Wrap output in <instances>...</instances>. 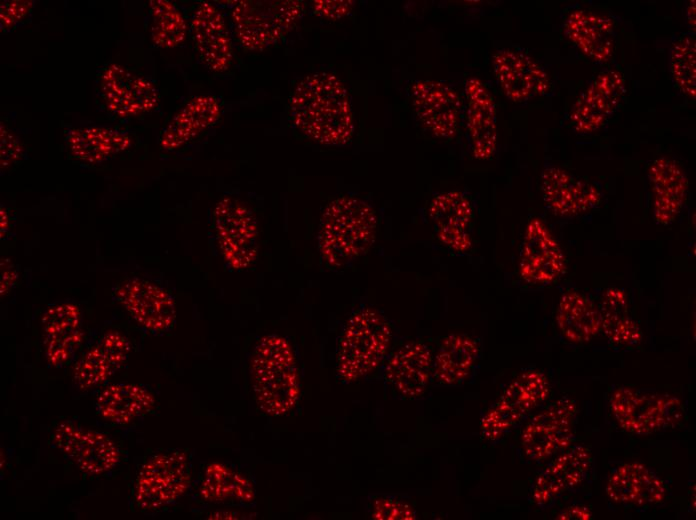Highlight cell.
I'll use <instances>...</instances> for the list:
<instances>
[{
	"label": "cell",
	"mask_w": 696,
	"mask_h": 520,
	"mask_svg": "<svg viewBox=\"0 0 696 520\" xmlns=\"http://www.w3.org/2000/svg\"><path fill=\"white\" fill-rule=\"evenodd\" d=\"M190 32L201 62L214 73L228 71L234 60L231 31L222 12L212 3L196 5Z\"/></svg>",
	"instance_id": "20"
},
{
	"label": "cell",
	"mask_w": 696,
	"mask_h": 520,
	"mask_svg": "<svg viewBox=\"0 0 696 520\" xmlns=\"http://www.w3.org/2000/svg\"><path fill=\"white\" fill-rule=\"evenodd\" d=\"M518 271L524 282L536 286L549 285L566 271L560 244L540 218H531L525 228Z\"/></svg>",
	"instance_id": "17"
},
{
	"label": "cell",
	"mask_w": 696,
	"mask_h": 520,
	"mask_svg": "<svg viewBox=\"0 0 696 520\" xmlns=\"http://www.w3.org/2000/svg\"><path fill=\"white\" fill-rule=\"evenodd\" d=\"M610 409L623 430L637 435L672 427L684 416L677 397L631 387H620L612 393Z\"/></svg>",
	"instance_id": "9"
},
{
	"label": "cell",
	"mask_w": 696,
	"mask_h": 520,
	"mask_svg": "<svg viewBox=\"0 0 696 520\" xmlns=\"http://www.w3.org/2000/svg\"><path fill=\"white\" fill-rule=\"evenodd\" d=\"M191 485V461L180 450L159 452L140 468L134 489L137 506L158 510L179 500Z\"/></svg>",
	"instance_id": "8"
},
{
	"label": "cell",
	"mask_w": 696,
	"mask_h": 520,
	"mask_svg": "<svg viewBox=\"0 0 696 520\" xmlns=\"http://www.w3.org/2000/svg\"><path fill=\"white\" fill-rule=\"evenodd\" d=\"M369 515L378 520H414L417 513L411 502L402 495L375 494L369 500Z\"/></svg>",
	"instance_id": "38"
},
{
	"label": "cell",
	"mask_w": 696,
	"mask_h": 520,
	"mask_svg": "<svg viewBox=\"0 0 696 520\" xmlns=\"http://www.w3.org/2000/svg\"><path fill=\"white\" fill-rule=\"evenodd\" d=\"M149 10L152 43L164 49L181 45L188 31L187 21L181 9L167 0H151Z\"/></svg>",
	"instance_id": "35"
},
{
	"label": "cell",
	"mask_w": 696,
	"mask_h": 520,
	"mask_svg": "<svg viewBox=\"0 0 696 520\" xmlns=\"http://www.w3.org/2000/svg\"><path fill=\"white\" fill-rule=\"evenodd\" d=\"M394 327L377 308L362 304L346 320L336 348L335 371L343 384L379 370L392 350Z\"/></svg>",
	"instance_id": "4"
},
{
	"label": "cell",
	"mask_w": 696,
	"mask_h": 520,
	"mask_svg": "<svg viewBox=\"0 0 696 520\" xmlns=\"http://www.w3.org/2000/svg\"><path fill=\"white\" fill-rule=\"evenodd\" d=\"M540 190L546 207L561 217L586 214L596 208L602 198L595 184L553 163L545 164L542 169Z\"/></svg>",
	"instance_id": "19"
},
{
	"label": "cell",
	"mask_w": 696,
	"mask_h": 520,
	"mask_svg": "<svg viewBox=\"0 0 696 520\" xmlns=\"http://www.w3.org/2000/svg\"><path fill=\"white\" fill-rule=\"evenodd\" d=\"M118 303L147 331H169L176 320L173 296L158 284L139 277L120 282L113 291Z\"/></svg>",
	"instance_id": "14"
},
{
	"label": "cell",
	"mask_w": 696,
	"mask_h": 520,
	"mask_svg": "<svg viewBox=\"0 0 696 520\" xmlns=\"http://www.w3.org/2000/svg\"><path fill=\"white\" fill-rule=\"evenodd\" d=\"M1 295L6 294L15 283L16 273L11 264H4L1 268Z\"/></svg>",
	"instance_id": "43"
},
{
	"label": "cell",
	"mask_w": 696,
	"mask_h": 520,
	"mask_svg": "<svg viewBox=\"0 0 696 520\" xmlns=\"http://www.w3.org/2000/svg\"><path fill=\"white\" fill-rule=\"evenodd\" d=\"M669 65L676 87L687 97L696 96V40L695 33L676 37L669 52Z\"/></svg>",
	"instance_id": "37"
},
{
	"label": "cell",
	"mask_w": 696,
	"mask_h": 520,
	"mask_svg": "<svg viewBox=\"0 0 696 520\" xmlns=\"http://www.w3.org/2000/svg\"><path fill=\"white\" fill-rule=\"evenodd\" d=\"M565 38L589 60L606 63L615 51V25L605 15L585 10L571 11L563 23Z\"/></svg>",
	"instance_id": "23"
},
{
	"label": "cell",
	"mask_w": 696,
	"mask_h": 520,
	"mask_svg": "<svg viewBox=\"0 0 696 520\" xmlns=\"http://www.w3.org/2000/svg\"><path fill=\"white\" fill-rule=\"evenodd\" d=\"M33 1L5 0L0 4V26L4 31L12 30L24 22L32 12Z\"/></svg>",
	"instance_id": "39"
},
{
	"label": "cell",
	"mask_w": 696,
	"mask_h": 520,
	"mask_svg": "<svg viewBox=\"0 0 696 520\" xmlns=\"http://www.w3.org/2000/svg\"><path fill=\"white\" fill-rule=\"evenodd\" d=\"M606 493L615 503L645 506L662 502L666 497V487L649 467L629 462L611 472Z\"/></svg>",
	"instance_id": "29"
},
{
	"label": "cell",
	"mask_w": 696,
	"mask_h": 520,
	"mask_svg": "<svg viewBox=\"0 0 696 520\" xmlns=\"http://www.w3.org/2000/svg\"><path fill=\"white\" fill-rule=\"evenodd\" d=\"M306 4L298 0H242L230 13L232 35L247 51L278 44L300 22Z\"/></svg>",
	"instance_id": "5"
},
{
	"label": "cell",
	"mask_w": 696,
	"mask_h": 520,
	"mask_svg": "<svg viewBox=\"0 0 696 520\" xmlns=\"http://www.w3.org/2000/svg\"><path fill=\"white\" fill-rule=\"evenodd\" d=\"M354 5L355 2L351 0H315L311 9L318 17L335 21L349 15Z\"/></svg>",
	"instance_id": "40"
},
{
	"label": "cell",
	"mask_w": 696,
	"mask_h": 520,
	"mask_svg": "<svg viewBox=\"0 0 696 520\" xmlns=\"http://www.w3.org/2000/svg\"><path fill=\"white\" fill-rule=\"evenodd\" d=\"M647 174L654 220L657 224L669 225L676 220L686 202V173L674 159L659 156L651 162Z\"/></svg>",
	"instance_id": "25"
},
{
	"label": "cell",
	"mask_w": 696,
	"mask_h": 520,
	"mask_svg": "<svg viewBox=\"0 0 696 520\" xmlns=\"http://www.w3.org/2000/svg\"><path fill=\"white\" fill-rule=\"evenodd\" d=\"M55 446L81 471L102 475L120 460L116 443L104 433L62 422L52 433Z\"/></svg>",
	"instance_id": "16"
},
{
	"label": "cell",
	"mask_w": 696,
	"mask_h": 520,
	"mask_svg": "<svg viewBox=\"0 0 696 520\" xmlns=\"http://www.w3.org/2000/svg\"><path fill=\"white\" fill-rule=\"evenodd\" d=\"M686 21L690 32L695 33V1L691 0L686 7Z\"/></svg>",
	"instance_id": "44"
},
{
	"label": "cell",
	"mask_w": 696,
	"mask_h": 520,
	"mask_svg": "<svg viewBox=\"0 0 696 520\" xmlns=\"http://www.w3.org/2000/svg\"><path fill=\"white\" fill-rule=\"evenodd\" d=\"M288 114L300 133L321 145L343 146L354 133L348 89L330 72H315L303 77L291 92Z\"/></svg>",
	"instance_id": "1"
},
{
	"label": "cell",
	"mask_w": 696,
	"mask_h": 520,
	"mask_svg": "<svg viewBox=\"0 0 696 520\" xmlns=\"http://www.w3.org/2000/svg\"><path fill=\"white\" fill-rule=\"evenodd\" d=\"M199 495L208 503L248 506L255 501V487L246 473L212 462L205 468Z\"/></svg>",
	"instance_id": "31"
},
{
	"label": "cell",
	"mask_w": 696,
	"mask_h": 520,
	"mask_svg": "<svg viewBox=\"0 0 696 520\" xmlns=\"http://www.w3.org/2000/svg\"><path fill=\"white\" fill-rule=\"evenodd\" d=\"M591 513L587 507L584 506H572L563 510L557 519H590Z\"/></svg>",
	"instance_id": "42"
},
{
	"label": "cell",
	"mask_w": 696,
	"mask_h": 520,
	"mask_svg": "<svg viewBox=\"0 0 696 520\" xmlns=\"http://www.w3.org/2000/svg\"><path fill=\"white\" fill-rule=\"evenodd\" d=\"M41 323L47 362L53 367L70 362L84 337L78 306L73 303L53 305L43 314Z\"/></svg>",
	"instance_id": "24"
},
{
	"label": "cell",
	"mask_w": 696,
	"mask_h": 520,
	"mask_svg": "<svg viewBox=\"0 0 696 520\" xmlns=\"http://www.w3.org/2000/svg\"><path fill=\"white\" fill-rule=\"evenodd\" d=\"M549 394L550 383L544 373L536 369L519 373L481 417L482 437L490 442L502 439L544 403Z\"/></svg>",
	"instance_id": "6"
},
{
	"label": "cell",
	"mask_w": 696,
	"mask_h": 520,
	"mask_svg": "<svg viewBox=\"0 0 696 520\" xmlns=\"http://www.w3.org/2000/svg\"><path fill=\"white\" fill-rule=\"evenodd\" d=\"M622 72L607 69L598 73L578 95L569 112V122L579 134L599 131L618 109L624 93Z\"/></svg>",
	"instance_id": "15"
},
{
	"label": "cell",
	"mask_w": 696,
	"mask_h": 520,
	"mask_svg": "<svg viewBox=\"0 0 696 520\" xmlns=\"http://www.w3.org/2000/svg\"><path fill=\"white\" fill-rule=\"evenodd\" d=\"M479 341L465 333L444 336L433 357V383L460 386L471 379L480 359Z\"/></svg>",
	"instance_id": "27"
},
{
	"label": "cell",
	"mask_w": 696,
	"mask_h": 520,
	"mask_svg": "<svg viewBox=\"0 0 696 520\" xmlns=\"http://www.w3.org/2000/svg\"><path fill=\"white\" fill-rule=\"evenodd\" d=\"M377 226V213L366 200L353 195L331 200L321 214L317 233L322 264L333 271L351 266L373 246Z\"/></svg>",
	"instance_id": "2"
},
{
	"label": "cell",
	"mask_w": 696,
	"mask_h": 520,
	"mask_svg": "<svg viewBox=\"0 0 696 520\" xmlns=\"http://www.w3.org/2000/svg\"><path fill=\"white\" fill-rule=\"evenodd\" d=\"M428 215L434 230L470 232L474 208L464 192L453 190L436 195L430 202Z\"/></svg>",
	"instance_id": "36"
},
{
	"label": "cell",
	"mask_w": 696,
	"mask_h": 520,
	"mask_svg": "<svg viewBox=\"0 0 696 520\" xmlns=\"http://www.w3.org/2000/svg\"><path fill=\"white\" fill-rule=\"evenodd\" d=\"M492 67L500 89L512 102L529 101L543 96L550 89V78L545 68L521 50H497L492 57Z\"/></svg>",
	"instance_id": "18"
},
{
	"label": "cell",
	"mask_w": 696,
	"mask_h": 520,
	"mask_svg": "<svg viewBox=\"0 0 696 520\" xmlns=\"http://www.w3.org/2000/svg\"><path fill=\"white\" fill-rule=\"evenodd\" d=\"M130 342L117 331L104 334L76 362L73 380L81 389L104 384L127 360Z\"/></svg>",
	"instance_id": "28"
},
{
	"label": "cell",
	"mask_w": 696,
	"mask_h": 520,
	"mask_svg": "<svg viewBox=\"0 0 696 520\" xmlns=\"http://www.w3.org/2000/svg\"><path fill=\"white\" fill-rule=\"evenodd\" d=\"M212 229L226 265L235 271L252 266L258 255V224L253 211L243 201L226 196L212 212Z\"/></svg>",
	"instance_id": "7"
},
{
	"label": "cell",
	"mask_w": 696,
	"mask_h": 520,
	"mask_svg": "<svg viewBox=\"0 0 696 520\" xmlns=\"http://www.w3.org/2000/svg\"><path fill=\"white\" fill-rule=\"evenodd\" d=\"M592 455L584 445H571L559 453L536 477L531 489V500L545 507L557 498L578 487L588 476Z\"/></svg>",
	"instance_id": "21"
},
{
	"label": "cell",
	"mask_w": 696,
	"mask_h": 520,
	"mask_svg": "<svg viewBox=\"0 0 696 520\" xmlns=\"http://www.w3.org/2000/svg\"><path fill=\"white\" fill-rule=\"evenodd\" d=\"M411 105L420 126L438 140H451L459 130L462 99L451 85L420 79L410 88Z\"/></svg>",
	"instance_id": "13"
},
{
	"label": "cell",
	"mask_w": 696,
	"mask_h": 520,
	"mask_svg": "<svg viewBox=\"0 0 696 520\" xmlns=\"http://www.w3.org/2000/svg\"><path fill=\"white\" fill-rule=\"evenodd\" d=\"M254 399L266 415L279 417L291 412L301 395L300 368L293 346L283 336H262L249 361Z\"/></svg>",
	"instance_id": "3"
},
{
	"label": "cell",
	"mask_w": 696,
	"mask_h": 520,
	"mask_svg": "<svg viewBox=\"0 0 696 520\" xmlns=\"http://www.w3.org/2000/svg\"><path fill=\"white\" fill-rule=\"evenodd\" d=\"M222 104L214 95H198L187 101L162 129L159 145L165 151L194 141L221 117Z\"/></svg>",
	"instance_id": "26"
},
{
	"label": "cell",
	"mask_w": 696,
	"mask_h": 520,
	"mask_svg": "<svg viewBox=\"0 0 696 520\" xmlns=\"http://www.w3.org/2000/svg\"><path fill=\"white\" fill-rule=\"evenodd\" d=\"M132 142L128 132L105 126L72 128L65 137L69 155L86 164L110 160L129 150Z\"/></svg>",
	"instance_id": "30"
},
{
	"label": "cell",
	"mask_w": 696,
	"mask_h": 520,
	"mask_svg": "<svg viewBox=\"0 0 696 520\" xmlns=\"http://www.w3.org/2000/svg\"><path fill=\"white\" fill-rule=\"evenodd\" d=\"M1 167L7 168L16 163L22 156L24 148L18 137L1 123Z\"/></svg>",
	"instance_id": "41"
},
{
	"label": "cell",
	"mask_w": 696,
	"mask_h": 520,
	"mask_svg": "<svg viewBox=\"0 0 696 520\" xmlns=\"http://www.w3.org/2000/svg\"><path fill=\"white\" fill-rule=\"evenodd\" d=\"M466 129L469 147L477 160L491 158L498 141L497 111L492 94L477 77L466 81Z\"/></svg>",
	"instance_id": "22"
},
{
	"label": "cell",
	"mask_w": 696,
	"mask_h": 520,
	"mask_svg": "<svg viewBox=\"0 0 696 520\" xmlns=\"http://www.w3.org/2000/svg\"><path fill=\"white\" fill-rule=\"evenodd\" d=\"M97 91L105 109L122 119L149 113L160 101L159 90L151 79L115 63L99 71Z\"/></svg>",
	"instance_id": "11"
},
{
	"label": "cell",
	"mask_w": 696,
	"mask_h": 520,
	"mask_svg": "<svg viewBox=\"0 0 696 520\" xmlns=\"http://www.w3.org/2000/svg\"><path fill=\"white\" fill-rule=\"evenodd\" d=\"M599 310L602 317V331L609 341L626 346L640 343L642 339L640 327L629 316L622 291L618 289L607 290Z\"/></svg>",
	"instance_id": "34"
},
{
	"label": "cell",
	"mask_w": 696,
	"mask_h": 520,
	"mask_svg": "<svg viewBox=\"0 0 696 520\" xmlns=\"http://www.w3.org/2000/svg\"><path fill=\"white\" fill-rule=\"evenodd\" d=\"M434 349L424 340H408L392 348L381 371L390 394L401 400H417L433 384Z\"/></svg>",
	"instance_id": "12"
},
{
	"label": "cell",
	"mask_w": 696,
	"mask_h": 520,
	"mask_svg": "<svg viewBox=\"0 0 696 520\" xmlns=\"http://www.w3.org/2000/svg\"><path fill=\"white\" fill-rule=\"evenodd\" d=\"M576 415V403L568 397L560 398L534 414L520 434L524 456L539 462L569 448L575 437Z\"/></svg>",
	"instance_id": "10"
},
{
	"label": "cell",
	"mask_w": 696,
	"mask_h": 520,
	"mask_svg": "<svg viewBox=\"0 0 696 520\" xmlns=\"http://www.w3.org/2000/svg\"><path fill=\"white\" fill-rule=\"evenodd\" d=\"M154 395L138 384L115 383L102 389L95 401L97 413L114 424H128L150 412Z\"/></svg>",
	"instance_id": "32"
},
{
	"label": "cell",
	"mask_w": 696,
	"mask_h": 520,
	"mask_svg": "<svg viewBox=\"0 0 696 520\" xmlns=\"http://www.w3.org/2000/svg\"><path fill=\"white\" fill-rule=\"evenodd\" d=\"M556 322L562 336L572 343H587L602 331L599 308L586 296L575 290L562 294Z\"/></svg>",
	"instance_id": "33"
}]
</instances>
